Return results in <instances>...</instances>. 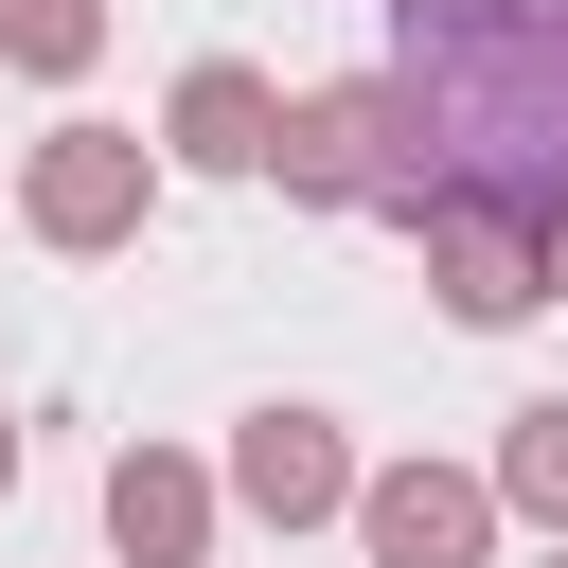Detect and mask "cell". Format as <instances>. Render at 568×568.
<instances>
[{
	"instance_id": "obj_3",
	"label": "cell",
	"mask_w": 568,
	"mask_h": 568,
	"mask_svg": "<svg viewBox=\"0 0 568 568\" xmlns=\"http://www.w3.org/2000/svg\"><path fill=\"white\" fill-rule=\"evenodd\" d=\"M408 248H426V284H444V320H462V337H515V320L550 302V231H532V213H497V195H426V213H408Z\"/></svg>"
},
{
	"instance_id": "obj_9",
	"label": "cell",
	"mask_w": 568,
	"mask_h": 568,
	"mask_svg": "<svg viewBox=\"0 0 568 568\" xmlns=\"http://www.w3.org/2000/svg\"><path fill=\"white\" fill-rule=\"evenodd\" d=\"M106 53V0H0V71H36V89H71Z\"/></svg>"
},
{
	"instance_id": "obj_4",
	"label": "cell",
	"mask_w": 568,
	"mask_h": 568,
	"mask_svg": "<svg viewBox=\"0 0 568 568\" xmlns=\"http://www.w3.org/2000/svg\"><path fill=\"white\" fill-rule=\"evenodd\" d=\"M497 479L479 462H355V550L373 568H497Z\"/></svg>"
},
{
	"instance_id": "obj_1",
	"label": "cell",
	"mask_w": 568,
	"mask_h": 568,
	"mask_svg": "<svg viewBox=\"0 0 568 568\" xmlns=\"http://www.w3.org/2000/svg\"><path fill=\"white\" fill-rule=\"evenodd\" d=\"M390 71L444 142V195L550 231L568 195V0H390Z\"/></svg>"
},
{
	"instance_id": "obj_12",
	"label": "cell",
	"mask_w": 568,
	"mask_h": 568,
	"mask_svg": "<svg viewBox=\"0 0 568 568\" xmlns=\"http://www.w3.org/2000/svg\"><path fill=\"white\" fill-rule=\"evenodd\" d=\"M550 568H568V532H550Z\"/></svg>"
},
{
	"instance_id": "obj_11",
	"label": "cell",
	"mask_w": 568,
	"mask_h": 568,
	"mask_svg": "<svg viewBox=\"0 0 568 568\" xmlns=\"http://www.w3.org/2000/svg\"><path fill=\"white\" fill-rule=\"evenodd\" d=\"M0 497H18V408H0Z\"/></svg>"
},
{
	"instance_id": "obj_5",
	"label": "cell",
	"mask_w": 568,
	"mask_h": 568,
	"mask_svg": "<svg viewBox=\"0 0 568 568\" xmlns=\"http://www.w3.org/2000/svg\"><path fill=\"white\" fill-rule=\"evenodd\" d=\"M213 479H231V515H266V532H320V515H355V444H337V408H248Z\"/></svg>"
},
{
	"instance_id": "obj_6",
	"label": "cell",
	"mask_w": 568,
	"mask_h": 568,
	"mask_svg": "<svg viewBox=\"0 0 568 568\" xmlns=\"http://www.w3.org/2000/svg\"><path fill=\"white\" fill-rule=\"evenodd\" d=\"M266 142H284V89H266L248 53H195V71L160 89V160H178V178H266Z\"/></svg>"
},
{
	"instance_id": "obj_10",
	"label": "cell",
	"mask_w": 568,
	"mask_h": 568,
	"mask_svg": "<svg viewBox=\"0 0 568 568\" xmlns=\"http://www.w3.org/2000/svg\"><path fill=\"white\" fill-rule=\"evenodd\" d=\"M550 302H568V195H550Z\"/></svg>"
},
{
	"instance_id": "obj_7",
	"label": "cell",
	"mask_w": 568,
	"mask_h": 568,
	"mask_svg": "<svg viewBox=\"0 0 568 568\" xmlns=\"http://www.w3.org/2000/svg\"><path fill=\"white\" fill-rule=\"evenodd\" d=\"M213 515H231L213 462H178V444H124L106 462V550L124 568H213Z\"/></svg>"
},
{
	"instance_id": "obj_8",
	"label": "cell",
	"mask_w": 568,
	"mask_h": 568,
	"mask_svg": "<svg viewBox=\"0 0 568 568\" xmlns=\"http://www.w3.org/2000/svg\"><path fill=\"white\" fill-rule=\"evenodd\" d=\"M479 479H497V515H532V532H568V390H532V408L497 426V462H479Z\"/></svg>"
},
{
	"instance_id": "obj_2",
	"label": "cell",
	"mask_w": 568,
	"mask_h": 568,
	"mask_svg": "<svg viewBox=\"0 0 568 568\" xmlns=\"http://www.w3.org/2000/svg\"><path fill=\"white\" fill-rule=\"evenodd\" d=\"M160 178H178V160H160L142 124H89V106H71V124L18 160V231H36V248H71V266H106V248H142Z\"/></svg>"
}]
</instances>
